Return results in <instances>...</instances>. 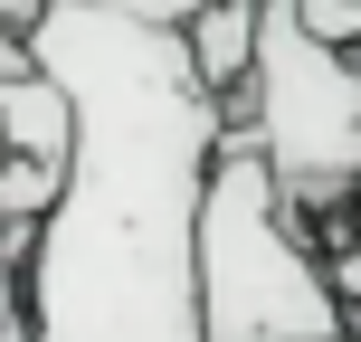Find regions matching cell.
<instances>
[{"instance_id":"cell-7","label":"cell","mask_w":361,"mask_h":342,"mask_svg":"<svg viewBox=\"0 0 361 342\" xmlns=\"http://www.w3.org/2000/svg\"><path fill=\"white\" fill-rule=\"evenodd\" d=\"M295 10H305V29L324 38V48L361 57V0H295Z\"/></svg>"},{"instance_id":"cell-8","label":"cell","mask_w":361,"mask_h":342,"mask_svg":"<svg viewBox=\"0 0 361 342\" xmlns=\"http://www.w3.org/2000/svg\"><path fill=\"white\" fill-rule=\"evenodd\" d=\"M0 342H29V324H19V314H10V305H0Z\"/></svg>"},{"instance_id":"cell-5","label":"cell","mask_w":361,"mask_h":342,"mask_svg":"<svg viewBox=\"0 0 361 342\" xmlns=\"http://www.w3.org/2000/svg\"><path fill=\"white\" fill-rule=\"evenodd\" d=\"M180 38H190V67H200V86L228 105V124H238V105H247V86H257V48H267V0H200L190 19H180Z\"/></svg>"},{"instance_id":"cell-2","label":"cell","mask_w":361,"mask_h":342,"mask_svg":"<svg viewBox=\"0 0 361 342\" xmlns=\"http://www.w3.org/2000/svg\"><path fill=\"white\" fill-rule=\"evenodd\" d=\"M200 333L209 342H352V305L333 286V257L305 238L295 200L276 190L267 152L228 133L200 209Z\"/></svg>"},{"instance_id":"cell-1","label":"cell","mask_w":361,"mask_h":342,"mask_svg":"<svg viewBox=\"0 0 361 342\" xmlns=\"http://www.w3.org/2000/svg\"><path fill=\"white\" fill-rule=\"evenodd\" d=\"M190 10L200 0H0V38H19L86 124L29 276H10L29 342H209L200 209L238 124L190 67Z\"/></svg>"},{"instance_id":"cell-4","label":"cell","mask_w":361,"mask_h":342,"mask_svg":"<svg viewBox=\"0 0 361 342\" xmlns=\"http://www.w3.org/2000/svg\"><path fill=\"white\" fill-rule=\"evenodd\" d=\"M76 95L38 67L19 38H0V152L19 162H76Z\"/></svg>"},{"instance_id":"cell-6","label":"cell","mask_w":361,"mask_h":342,"mask_svg":"<svg viewBox=\"0 0 361 342\" xmlns=\"http://www.w3.org/2000/svg\"><path fill=\"white\" fill-rule=\"evenodd\" d=\"M67 171L76 162H19V152H0V228L38 238L57 219V200H67Z\"/></svg>"},{"instance_id":"cell-9","label":"cell","mask_w":361,"mask_h":342,"mask_svg":"<svg viewBox=\"0 0 361 342\" xmlns=\"http://www.w3.org/2000/svg\"><path fill=\"white\" fill-rule=\"evenodd\" d=\"M352 342H361V333H352Z\"/></svg>"},{"instance_id":"cell-3","label":"cell","mask_w":361,"mask_h":342,"mask_svg":"<svg viewBox=\"0 0 361 342\" xmlns=\"http://www.w3.org/2000/svg\"><path fill=\"white\" fill-rule=\"evenodd\" d=\"M238 133L267 152L295 219H352L361 190V57L324 48L295 0H267L257 86L238 105Z\"/></svg>"}]
</instances>
